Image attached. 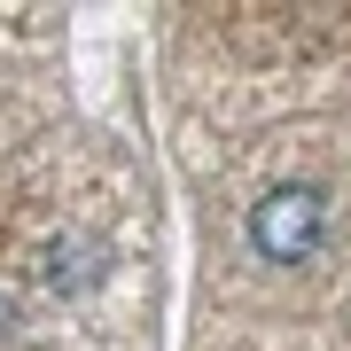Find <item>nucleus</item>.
Listing matches in <instances>:
<instances>
[{"mask_svg": "<svg viewBox=\"0 0 351 351\" xmlns=\"http://www.w3.org/2000/svg\"><path fill=\"white\" fill-rule=\"evenodd\" d=\"M320 234H328V195H320V188H274L265 203H250V242H258L274 265L313 258Z\"/></svg>", "mask_w": 351, "mask_h": 351, "instance_id": "f257e3e1", "label": "nucleus"}, {"mask_svg": "<svg viewBox=\"0 0 351 351\" xmlns=\"http://www.w3.org/2000/svg\"><path fill=\"white\" fill-rule=\"evenodd\" d=\"M55 281H63V289H86V281H94V250L63 242V250H55Z\"/></svg>", "mask_w": 351, "mask_h": 351, "instance_id": "f03ea898", "label": "nucleus"}, {"mask_svg": "<svg viewBox=\"0 0 351 351\" xmlns=\"http://www.w3.org/2000/svg\"><path fill=\"white\" fill-rule=\"evenodd\" d=\"M0 320H8V297H0Z\"/></svg>", "mask_w": 351, "mask_h": 351, "instance_id": "7ed1b4c3", "label": "nucleus"}]
</instances>
